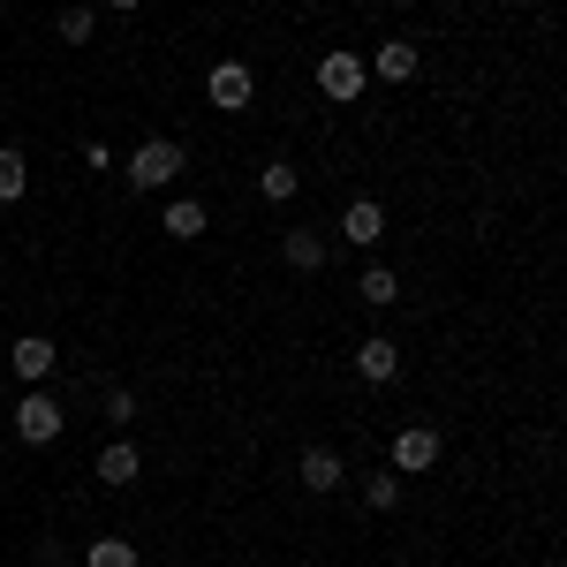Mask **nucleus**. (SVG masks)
Instances as JSON below:
<instances>
[{
	"label": "nucleus",
	"instance_id": "f257e3e1",
	"mask_svg": "<svg viewBox=\"0 0 567 567\" xmlns=\"http://www.w3.org/2000/svg\"><path fill=\"white\" fill-rule=\"evenodd\" d=\"M182 167H189V152H182L175 136H144L130 159H122V175H130L136 197H159V189H167V182H175Z\"/></svg>",
	"mask_w": 567,
	"mask_h": 567
},
{
	"label": "nucleus",
	"instance_id": "f03ea898",
	"mask_svg": "<svg viewBox=\"0 0 567 567\" xmlns=\"http://www.w3.org/2000/svg\"><path fill=\"white\" fill-rule=\"evenodd\" d=\"M61 424H69V416H61V401H53L45 386H31L23 401H16V439H23V446H53Z\"/></svg>",
	"mask_w": 567,
	"mask_h": 567
},
{
	"label": "nucleus",
	"instance_id": "7ed1b4c3",
	"mask_svg": "<svg viewBox=\"0 0 567 567\" xmlns=\"http://www.w3.org/2000/svg\"><path fill=\"white\" fill-rule=\"evenodd\" d=\"M205 99H213L219 114H243V106L258 99V76H250V61H213V69H205Z\"/></svg>",
	"mask_w": 567,
	"mask_h": 567
},
{
	"label": "nucleus",
	"instance_id": "20e7f679",
	"mask_svg": "<svg viewBox=\"0 0 567 567\" xmlns=\"http://www.w3.org/2000/svg\"><path fill=\"white\" fill-rule=\"evenodd\" d=\"M363 84H371V76H363V61H355L349 45L318 53V91H326L333 106H349V99H363Z\"/></svg>",
	"mask_w": 567,
	"mask_h": 567
},
{
	"label": "nucleus",
	"instance_id": "39448f33",
	"mask_svg": "<svg viewBox=\"0 0 567 567\" xmlns=\"http://www.w3.org/2000/svg\"><path fill=\"white\" fill-rule=\"evenodd\" d=\"M386 470H401V477H424V470H439V432H424V424L393 432V446H386Z\"/></svg>",
	"mask_w": 567,
	"mask_h": 567
},
{
	"label": "nucleus",
	"instance_id": "423d86ee",
	"mask_svg": "<svg viewBox=\"0 0 567 567\" xmlns=\"http://www.w3.org/2000/svg\"><path fill=\"white\" fill-rule=\"evenodd\" d=\"M341 243H355V250H379V243H386V205H379V197H355L349 213H341Z\"/></svg>",
	"mask_w": 567,
	"mask_h": 567
},
{
	"label": "nucleus",
	"instance_id": "0eeeda50",
	"mask_svg": "<svg viewBox=\"0 0 567 567\" xmlns=\"http://www.w3.org/2000/svg\"><path fill=\"white\" fill-rule=\"evenodd\" d=\"M355 371H363L371 386H393V379H401V341H393V333H371V341H355Z\"/></svg>",
	"mask_w": 567,
	"mask_h": 567
},
{
	"label": "nucleus",
	"instance_id": "6e6552de",
	"mask_svg": "<svg viewBox=\"0 0 567 567\" xmlns=\"http://www.w3.org/2000/svg\"><path fill=\"white\" fill-rule=\"evenodd\" d=\"M53 363H61V349H53L45 333H23V341L8 349V371H16L23 386H45V371H53Z\"/></svg>",
	"mask_w": 567,
	"mask_h": 567
},
{
	"label": "nucleus",
	"instance_id": "1a4fd4ad",
	"mask_svg": "<svg viewBox=\"0 0 567 567\" xmlns=\"http://www.w3.org/2000/svg\"><path fill=\"white\" fill-rule=\"evenodd\" d=\"M296 477H303L310 492H341L349 462H341V446H303V454H296Z\"/></svg>",
	"mask_w": 567,
	"mask_h": 567
},
{
	"label": "nucleus",
	"instance_id": "9d476101",
	"mask_svg": "<svg viewBox=\"0 0 567 567\" xmlns=\"http://www.w3.org/2000/svg\"><path fill=\"white\" fill-rule=\"evenodd\" d=\"M91 470H99V484H106V492H122V484L144 477V454H136L130 439H114V446H99V462H91Z\"/></svg>",
	"mask_w": 567,
	"mask_h": 567
},
{
	"label": "nucleus",
	"instance_id": "9b49d317",
	"mask_svg": "<svg viewBox=\"0 0 567 567\" xmlns=\"http://www.w3.org/2000/svg\"><path fill=\"white\" fill-rule=\"evenodd\" d=\"M280 265L288 272H326V235L318 227H288L280 235Z\"/></svg>",
	"mask_w": 567,
	"mask_h": 567
},
{
	"label": "nucleus",
	"instance_id": "f8f14e48",
	"mask_svg": "<svg viewBox=\"0 0 567 567\" xmlns=\"http://www.w3.org/2000/svg\"><path fill=\"white\" fill-rule=\"evenodd\" d=\"M363 76H379V84H409V76H416V45L386 39L379 53H371V69H363Z\"/></svg>",
	"mask_w": 567,
	"mask_h": 567
},
{
	"label": "nucleus",
	"instance_id": "ddd939ff",
	"mask_svg": "<svg viewBox=\"0 0 567 567\" xmlns=\"http://www.w3.org/2000/svg\"><path fill=\"white\" fill-rule=\"evenodd\" d=\"M159 227H167V235H175V243H197V235H205V227H213V213H205V205H197V197H175V205H167V213H159Z\"/></svg>",
	"mask_w": 567,
	"mask_h": 567
},
{
	"label": "nucleus",
	"instance_id": "4468645a",
	"mask_svg": "<svg viewBox=\"0 0 567 567\" xmlns=\"http://www.w3.org/2000/svg\"><path fill=\"white\" fill-rule=\"evenodd\" d=\"M355 296H363L371 310H393V303H401V272H393V265H363Z\"/></svg>",
	"mask_w": 567,
	"mask_h": 567
},
{
	"label": "nucleus",
	"instance_id": "2eb2a0df",
	"mask_svg": "<svg viewBox=\"0 0 567 567\" xmlns=\"http://www.w3.org/2000/svg\"><path fill=\"white\" fill-rule=\"evenodd\" d=\"M363 507H371V515H393V507H401V470H371V477H363Z\"/></svg>",
	"mask_w": 567,
	"mask_h": 567
},
{
	"label": "nucleus",
	"instance_id": "dca6fc26",
	"mask_svg": "<svg viewBox=\"0 0 567 567\" xmlns=\"http://www.w3.org/2000/svg\"><path fill=\"white\" fill-rule=\"evenodd\" d=\"M23 189H31V159H23L16 144H0V205H16Z\"/></svg>",
	"mask_w": 567,
	"mask_h": 567
},
{
	"label": "nucleus",
	"instance_id": "f3484780",
	"mask_svg": "<svg viewBox=\"0 0 567 567\" xmlns=\"http://www.w3.org/2000/svg\"><path fill=\"white\" fill-rule=\"evenodd\" d=\"M296 189H303V175H296L288 159H272V167H265V175H258V197H265V205H288Z\"/></svg>",
	"mask_w": 567,
	"mask_h": 567
},
{
	"label": "nucleus",
	"instance_id": "a211bd4d",
	"mask_svg": "<svg viewBox=\"0 0 567 567\" xmlns=\"http://www.w3.org/2000/svg\"><path fill=\"white\" fill-rule=\"evenodd\" d=\"M84 567H136V545H130V537H91Z\"/></svg>",
	"mask_w": 567,
	"mask_h": 567
},
{
	"label": "nucleus",
	"instance_id": "6ab92c4d",
	"mask_svg": "<svg viewBox=\"0 0 567 567\" xmlns=\"http://www.w3.org/2000/svg\"><path fill=\"white\" fill-rule=\"evenodd\" d=\"M99 416H106V424H136V393H130V386H106Z\"/></svg>",
	"mask_w": 567,
	"mask_h": 567
},
{
	"label": "nucleus",
	"instance_id": "aec40b11",
	"mask_svg": "<svg viewBox=\"0 0 567 567\" xmlns=\"http://www.w3.org/2000/svg\"><path fill=\"white\" fill-rule=\"evenodd\" d=\"M91 31H99V16H91V8H61V39H69V45H84Z\"/></svg>",
	"mask_w": 567,
	"mask_h": 567
},
{
	"label": "nucleus",
	"instance_id": "412c9836",
	"mask_svg": "<svg viewBox=\"0 0 567 567\" xmlns=\"http://www.w3.org/2000/svg\"><path fill=\"white\" fill-rule=\"evenodd\" d=\"M84 167H99V175L114 167V144H106V136H91V144H84Z\"/></svg>",
	"mask_w": 567,
	"mask_h": 567
},
{
	"label": "nucleus",
	"instance_id": "4be33fe9",
	"mask_svg": "<svg viewBox=\"0 0 567 567\" xmlns=\"http://www.w3.org/2000/svg\"><path fill=\"white\" fill-rule=\"evenodd\" d=\"M106 8H144V0H106Z\"/></svg>",
	"mask_w": 567,
	"mask_h": 567
}]
</instances>
